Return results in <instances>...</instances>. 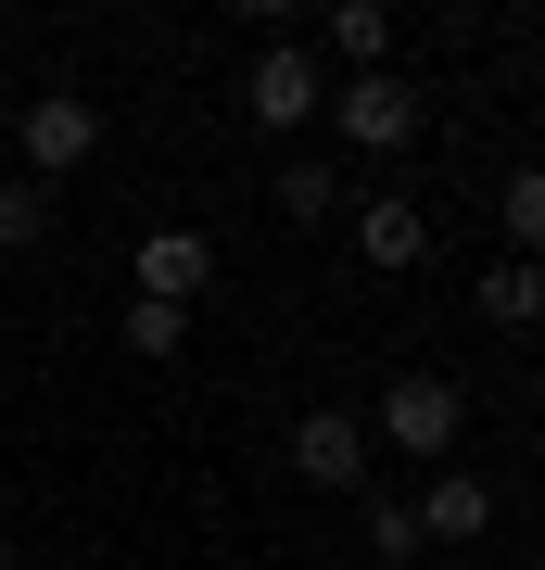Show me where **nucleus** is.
<instances>
[{
	"label": "nucleus",
	"instance_id": "1",
	"mask_svg": "<svg viewBox=\"0 0 545 570\" xmlns=\"http://www.w3.org/2000/svg\"><path fill=\"white\" fill-rule=\"evenodd\" d=\"M457 381H431V367H406V381L381 393V419H368V431H381V444L393 456H457Z\"/></svg>",
	"mask_w": 545,
	"mask_h": 570
},
{
	"label": "nucleus",
	"instance_id": "2",
	"mask_svg": "<svg viewBox=\"0 0 545 570\" xmlns=\"http://www.w3.org/2000/svg\"><path fill=\"white\" fill-rule=\"evenodd\" d=\"M13 140H26V165H39V190H51V178H77V165L101 153V102H77V89H39V102L13 115Z\"/></svg>",
	"mask_w": 545,
	"mask_h": 570
},
{
	"label": "nucleus",
	"instance_id": "3",
	"mask_svg": "<svg viewBox=\"0 0 545 570\" xmlns=\"http://www.w3.org/2000/svg\"><path fill=\"white\" fill-rule=\"evenodd\" d=\"M242 115H254V127H280V140H292L304 115H330V89H318V63H304L292 39H266V51H254V77H242Z\"/></svg>",
	"mask_w": 545,
	"mask_h": 570
},
{
	"label": "nucleus",
	"instance_id": "4",
	"mask_svg": "<svg viewBox=\"0 0 545 570\" xmlns=\"http://www.w3.org/2000/svg\"><path fill=\"white\" fill-rule=\"evenodd\" d=\"M330 115H343L356 153H406V140H419V89H406L393 63H381V77H356V89H330Z\"/></svg>",
	"mask_w": 545,
	"mask_h": 570
},
{
	"label": "nucleus",
	"instance_id": "5",
	"mask_svg": "<svg viewBox=\"0 0 545 570\" xmlns=\"http://www.w3.org/2000/svg\"><path fill=\"white\" fill-rule=\"evenodd\" d=\"M292 469H304L318 494H356V482H368V419H343V406H304V419H292Z\"/></svg>",
	"mask_w": 545,
	"mask_h": 570
},
{
	"label": "nucleus",
	"instance_id": "6",
	"mask_svg": "<svg viewBox=\"0 0 545 570\" xmlns=\"http://www.w3.org/2000/svg\"><path fill=\"white\" fill-rule=\"evenodd\" d=\"M483 532H495V482L483 469H445L419 494V546H483Z\"/></svg>",
	"mask_w": 545,
	"mask_h": 570
},
{
	"label": "nucleus",
	"instance_id": "7",
	"mask_svg": "<svg viewBox=\"0 0 545 570\" xmlns=\"http://www.w3.org/2000/svg\"><path fill=\"white\" fill-rule=\"evenodd\" d=\"M203 279H216V242L203 228H153L140 242V305H191Z\"/></svg>",
	"mask_w": 545,
	"mask_h": 570
},
{
	"label": "nucleus",
	"instance_id": "8",
	"mask_svg": "<svg viewBox=\"0 0 545 570\" xmlns=\"http://www.w3.org/2000/svg\"><path fill=\"white\" fill-rule=\"evenodd\" d=\"M356 254H368V266H419V254H431L419 204H368V216H356Z\"/></svg>",
	"mask_w": 545,
	"mask_h": 570
},
{
	"label": "nucleus",
	"instance_id": "9",
	"mask_svg": "<svg viewBox=\"0 0 545 570\" xmlns=\"http://www.w3.org/2000/svg\"><path fill=\"white\" fill-rule=\"evenodd\" d=\"M483 317H495V330H533V317H545V266L495 254V266H483Z\"/></svg>",
	"mask_w": 545,
	"mask_h": 570
},
{
	"label": "nucleus",
	"instance_id": "10",
	"mask_svg": "<svg viewBox=\"0 0 545 570\" xmlns=\"http://www.w3.org/2000/svg\"><path fill=\"white\" fill-rule=\"evenodd\" d=\"M266 204H280L292 228H318L330 204H343V178H330V165H318V153H292V165H280V178H266Z\"/></svg>",
	"mask_w": 545,
	"mask_h": 570
},
{
	"label": "nucleus",
	"instance_id": "11",
	"mask_svg": "<svg viewBox=\"0 0 545 570\" xmlns=\"http://www.w3.org/2000/svg\"><path fill=\"white\" fill-rule=\"evenodd\" d=\"M330 51L381 77V51H393V13H381V0H343V13H330Z\"/></svg>",
	"mask_w": 545,
	"mask_h": 570
},
{
	"label": "nucleus",
	"instance_id": "12",
	"mask_svg": "<svg viewBox=\"0 0 545 570\" xmlns=\"http://www.w3.org/2000/svg\"><path fill=\"white\" fill-rule=\"evenodd\" d=\"M507 242H520V266H545V165H520V178H507Z\"/></svg>",
	"mask_w": 545,
	"mask_h": 570
},
{
	"label": "nucleus",
	"instance_id": "13",
	"mask_svg": "<svg viewBox=\"0 0 545 570\" xmlns=\"http://www.w3.org/2000/svg\"><path fill=\"white\" fill-rule=\"evenodd\" d=\"M39 228H51V190L39 178H0V254H26Z\"/></svg>",
	"mask_w": 545,
	"mask_h": 570
},
{
	"label": "nucleus",
	"instance_id": "14",
	"mask_svg": "<svg viewBox=\"0 0 545 570\" xmlns=\"http://www.w3.org/2000/svg\"><path fill=\"white\" fill-rule=\"evenodd\" d=\"M191 343V305H127V355H178Z\"/></svg>",
	"mask_w": 545,
	"mask_h": 570
},
{
	"label": "nucleus",
	"instance_id": "15",
	"mask_svg": "<svg viewBox=\"0 0 545 570\" xmlns=\"http://www.w3.org/2000/svg\"><path fill=\"white\" fill-rule=\"evenodd\" d=\"M368 546H381V558H419V508H368Z\"/></svg>",
	"mask_w": 545,
	"mask_h": 570
},
{
	"label": "nucleus",
	"instance_id": "16",
	"mask_svg": "<svg viewBox=\"0 0 545 570\" xmlns=\"http://www.w3.org/2000/svg\"><path fill=\"white\" fill-rule=\"evenodd\" d=\"M0 570H13V546H0Z\"/></svg>",
	"mask_w": 545,
	"mask_h": 570
}]
</instances>
